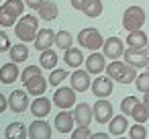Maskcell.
Returning <instances> with one entry per match:
<instances>
[{
    "label": "cell",
    "instance_id": "obj_27",
    "mask_svg": "<svg viewBox=\"0 0 149 139\" xmlns=\"http://www.w3.org/2000/svg\"><path fill=\"white\" fill-rule=\"evenodd\" d=\"M82 13L88 17V19H96L102 15V0H88V2L84 4Z\"/></svg>",
    "mask_w": 149,
    "mask_h": 139
},
{
    "label": "cell",
    "instance_id": "obj_29",
    "mask_svg": "<svg viewBox=\"0 0 149 139\" xmlns=\"http://www.w3.org/2000/svg\"><path fill=\"white\" fill-rule=\"evenodd\" d=\"M17 15H13L4 4H0V27H13L17 25Z\"/></svg>",
    "mask_w": 149,
    "mask_h": 139
},
{
    "label": "cell",
    "instance_id": "obj_22",
    "mask_svg": "<svg viewBox=\"0 0 149 139\" xmlns=\"http://www.w3.org/2000/svg\"><path fill=\"white\" fill-rule=\"evenodd\" d=\"M108 125H110V135L112 137H120L129 129V119H127V115H118V117H112Z\"/></svg>",
    "mask_w": 149,
    "mask_h": 139
},
{
    "label": "cell",
    "instance_id": "obj_17",
    "mask_svg": "<svg viewBox=\"0 0 149 139\" xmlns=\"http://www.w3.org/2000/svg\"><path fill=\"white\" fill-rule=\"evenodd\" d=\"M55 31H51V29H41L39 33H37V37H35V47L39 49V51H45V49H51V45H55Z\"/></svg>",
    "mask_w": 149,
    "mask_h": 139
},
{
    "label": "cell",
    "instance_id": "obj_21",
    "mask_svg": "<svg viewBox=\"0 0 149 139\" xmlns=\"http://www.w3.org/2000/svg\"><path fill=\"white\" fill-rule=\"evenodd\" d=\"M37 13H39L41 21H55L57 15H59V8H57V4L53 2V0H45V2L37 8Z\"/></svg>",
    "mask_w": 149,
    "mask_h": 139
},
{
    "label": "cell",
    "instance_id": "obj_13",
    "mask_svg": "<svg viewBox=\"0 0 149 139\" xmlns=\"http://www.w3.org/2000/svg\"><path fill=\"white\" fill-rule=\"evenodd\" d=\"M86 70L90 72V74H102V72H106V55L104 53H96V51H92L88 57H86Z\"/></svg>",
    "mask_w": 149,
    "mask_h": 139
},
{
    "label": "cell",
    "instance_id": "obj_12",
    "mask_svg": "<svg viewBox=\"0 0 149 139\" xmlns=\"http://www.w3.org/2000/svg\"><path fill=\"white\" fill-rule=\"evenodd\" d=\"M53 125H55V129L59 133H72L74 131V125H76L74 112H70V108H59V115L55 117Z\"/></svg>",
    "mask_w": 149,
    "mask_h": 139
},
{
    "label": "cell",
    "instance_id": "obj_20",
    "mask_svg": "<svg viewBox=\"0 0 149 139\" xmlns=\"http://www.w3.org/2000/svg\"><path fill=\"white\" fill-rule=\"evenodd\" d=\"M63 61H65V66H68V68L78 70L86 59H84L82 49H78V47H70V49H65V53H63Z\"/></svg>",
    "mask_w": 149,
    "mask_h": 139
},
{
    "label": "cell",
    "instance_id": "obj_2",
    "mask_svg": "<svg viewBox=\"0 0 149 139\" xmlns=\"http://www.w3.org/2000/svg\"><path fill=\"white\" fill-rule=\"evenodd\" d=\"M37 33H39V19H37V17H33V15H23V17H19V21H17V25H15V35H17L23 43L35 41Z\"/></svg>",
    "mask_w": 149,
    "mask_h": 139
},
{
    "label": "cell",
    "instance_id": "obj_10",
    "mask_svg": "<svg viewBox=\"0 0 149 139\" xmlns=\"http://www.w3.org/2000/svg\"><path fill=\"white\" fill-rule=\"evenodd\" d=\"M51 106H53V100H49L47 96H35V100L31 102V115L35 119H45L49 112H51Z\"/></svg>",
    "mask_w": 149,
    "mask_h": 139
},
{
    "label": "cell",
    "instance_id": "obj_36",
    "mask_svg": "<svg viewBox=\"0 0 149 139\" xmlns=\"http://www.w3.org/2000/svg\"><path fill=\"white\" fill-rule=\"evenodd\" d=\"M135 88H137L139 92H147V90H149V72H143V74L137 76V80H135Z\"/></svg>",
    "mask_w": 149,
    "mask_h": 139
},
{
    "label": "cell",
    "instance_id": "obj_34",
    "mask_svg": "<svg viewBox=\"0 0 149 139\" xmlns=\"http://www.w3.org/2000/svg\"><path fill=\"white\" fill-rule=\"evenodd\" d=\"M129 137H131V139H145V137H147L145 123H137V125L129 127Z\"/></svg>",
    "mask_w": 149,
    "mask_h": 139
},
{
    "label": "cell",
    "instance_id": "obj_39",
    "mask_svg": "<svg viewBox=\"0 0 149 139\" xmlns=\"http://www.w3.org/2000/svg\"><path fill=\"white\" fill-rule=\"evenodd\" d=\"M6 108H8V98H6L2 92H0V115H2Z\"/></svg>",
    "mask_w": 149,
    "mask_h": 139
},
{
    "label": "cell",
    "instance_id": "obj_31",
    "mask_svg": "<svg viewBox=\"0 0 149 139\" xmlns=\"http://www.w3.org/2000/svg\"><path fill=\"white\" fill-rule=\"evenodd\" d=\"M4 6L13 13V15H17V17H23V13H25V0H6L4 2Z\"/></svg>",
    "mask_w": 149,
    "mask_h": 139
},
{
    "label": "cell",
    "instance_id": "obj_15",
    "mask_svg": "<svg viewBox=\"0 0 149 139\" xmlns=\"http://www.w3.org/2000/svg\"><path fill=\"white\" fill-rule=\"evenodd\" d=\"M92 82H90V72L88 70H76L72 74V88L76 92H86L90 90Z\"/></svg>",
    "mask_w": 149,
    "mask_h": 139
},
{
    "label": "cell",
    "instance_id": "obj_5",
    "mask_svg": "<svg viewBox=\"0 0 149 139\" xmlns=\"http://www.w3.org/2000/svg\"><path fill=\"white\" fill-rule=\"evenodd\" d=\"M123 57H125L127 64L135 66L137 70L149 66V51H147V47H127V51L123 53Z\"/></svg>",
    "mask_w": 149,
    "mask_h": 139
},
{
    "label": "cell",
    "instance_id": "obj_16",
    "mask_svg": "<svg viewBox=\"0 0 149 139\" xmlns=\"http://www.w3.org/2000/svg\"><path fill=\"white\" fill-rule=\"evenodd\" d=\"M74 119H76V125H90V121L94 119V108L86 102H80L74 106Z\"/></svg>",
    "mask_w": 149,
    "mask_h": 139
},
{
    "label": "cell",
    "instance_id": "obj_14",
    "mask_svg": "<svg viewBox=\"0 0 149 139\" xmlns=\"http://www.w3.org/2000/svg\"><path fill=\"white\" fill-rule=\"evenodd\" d=\"M51 137V125L43 119H37L29 125V139H49Z\"/></svg>",
    "mask_w": 149,
    "mask_h": 139
},
{
    "label": "cell",
    "instance_id": "obj_25",
    "mask_svg": "<svg viewBox=\"0 0 149 139\" xmlns=\"http://www.w3.org/2000/svg\"><path fill=\"white\" fill-rule=\"evenodd\" d=\"M57 53L53 51V49H45V51H41V55H39V66L43 68V70H55V66H57Z\"/></svg>",
    "mask_w": 149,
    "mask_h": 139
},
{
    "label": "cell",
    "instance_id": "obj_23",
    "mask_svg": "<svg viewBox=\"0 0 149 139\" xmlns=\"http://www.w3.org/2000/svg\"><path fill=\"white\" fill-rule=\"evenodd\" d=\"M127 47H147V35L143 29L129 31L127 35Z\"/></svg>",
    "mask_w": 149,
    "mask_h": 139
},
{
    "label": "cell",
    "instance_id": "obj_38",
    "mask_svg": "<svg viewBox=\"0 0 149 139\" xmlns=\"http://www.w3.org/2000/svg\"><path fill=\"white\" fill-rule=\"evenodd\" d=\"M13 45H10V39H8V35L4 33V31H0V53H4V51H8Z\"/></svg>",
    "mask_w": 149,
    "mask_h": 139
},
{
    "label": "cell",
    "instance_id": "obj_19",
    "mask_svg": "<svg viewBox=\"0 0 149 139\" xmlns=\"http://www.w3.org/2000/svg\"><path fill=\"white\" fill-rule=\"evenodd\" d=\"M19 78H21V72L17 68V61L4 64L2 68H0V82L2 84H15Z\"/></svg>",
    "mask_w": 149,
    "mask_h": 139
},
{
    "label": "cell",
    "instance_id": "obj_18",
    "mask_svg": "<svg viewBox=\"0 0 149 139\" xmlns=\"http://www.w3.org/2000/svg\"><path fill=\"white\" fill-rule=\"evenodd\" d=\"M47 84H49V80H45V78L39 74V76H35V78H31L29 82H25V90H27L31 96H41V94H45Z\"/></svg>",
    "mask_w": 149,
    "mask_h": 139
},
{
    "label": "cell",
    "instance_id": "obj_42",
    "mask_svg": "<svg viewBox=\"0 0 149 139\" xmlns=\"http://www.w3.org/2000/svg\"><path fill=\"white\" fill-rule=\"evenodd\" d=\"M108 137H110V133H108V135H106V133H92L90 139H108Z\"/></svg>",
    "mask_w": 149,
    "mask_h": 139
},
{
    "label": "cell",
    "instance_id": "obj_43",
    "mask_svg": "<svg viewBox=\"0 0 149 139\" xmlns=\"http://www.w3.org/2000/svg\"><path fill=\"white\" fill-rule=\"evenodd\" d=\"M143 104L149 108V90H147V92H143Z\"/></svg>",
    "mask_w": 149,
    "mask_h": 139
},
{
    "label": "cell",
    "instance_id": "obj_35",
    "mask_svg": "<svg viewBox=\"0 0 149 139\" xmlns=\"http://www.w3.org/2000/svg\"><path fill=\"white\" fill-rule=\"evenodd\" d=\"M70 137H72V139H90V137H92V131L88 129V125H78V127L72 131Z\"/></svg>",
    "mask_w": 149,
    "mask_h": 139
},
{
    "label": "cell",
    "instance_id": "obj_11",
    "mask_svg": "<svg viewBox=\"0 0 149 139\" xmlns=\"http://www.w3.org/2000/svg\"><path fill=\"white\" fill-rule=\"evenodd\" d=\"M110 119H112V104L106 98H98L94 102V121L104 125V123H110Z\"/></svg>",
    "mask_w": 149,
    "mask_h": 139
},
{
    "label": "cell",
    "instance_id": "obj_3",
    "mask_svg": "<svg viewBox=\"0 0 149 139\" xmlns=\"http://www.w3.org/2000/svg\"><path fill=\"white\" fill-rule=\"evenodd\" d=\"M78 45H80L82 49L96 51V49H100V47L104 45V39H102V35H100L98 29L86 27V29H82V31L78 33Z\"/></svg>",
    "mask_w": 149,
    "mask_h": 139
},
{
    "label": "cell",
    "instance_id": "obj_7",
    "mask_svg": "<svg viewBox=\"0 0 149 139\" xmlns=\"http://www.w3.org/2000/svg\"><path fill=\"white\" fill-rule=\"evenodd\" d=\"M112 78L106 74V76H98V78H94V84L90 86V90L94 92V96L96 98H108L110 94H112Z\"/></svg>",
    "mask_w": 149,
    "mask_h": 139
},
{
    "label": "cell",
    "instance_id": "obj_30",
    "mask_svg": "<svg viewBox=\"0 0 149 139\" xmlns=\"http://www.w3.org/2000/svg\"><path fill=\"white\" fill-rule=\"evenodd\" d=\"M131 117H133L137 123H147V121H149V108H147L143 102H137V106L133 108Z\"/></svg>",
    "mask_w": 149,
    "mask_h": 139
},
{
    "label": "cell",
    "instance_id": "obj_1",
    "mask_svg": "<svg viewBox=\"0 0 149 139\" xmlns=\"http://www.w3.org/2000/svg\"><path fill=\"white\" fill-rule=\"evenodd\" d=\"M106 74H108L114 82H118V84H131V82H135L137 76H139L135 66H131V64H127V61H118V59H112L110 66H106Z\"/></svg>",
    "mask_w": 149,
    "mask_h": 139
},
{
    "label": "cell",
    "instance_id": "obj_41",
    "mask_svg": "<svg viewBox=\"0 0 149 139\" xmlns=\"http://www.w3.org/2000/svg\"><path fill=\"white\" fill-rule=\"evenodd\" d=\"M86 2H88V0H72V6H74L76 10H82Z\"/></svg>",
    "mask_w": 149,
    "mask_h": 139
},
{
    "label": "cell",
    "instance_id": "obj_6",
    "mask_svg": "<svg viewBox=\"0 0 149 139\" xmlns=\"http://www.w3.org/2000/svg\"><path fill=\"white\" fill-rule=\"evenodd\" d=\"M51 100H53V104L59 106V108H74V106H76V90H74V88H65V86L55 88Z\"/></svg>",
    "mask_w": 149,
    "mask_h": 139
},
{
    "label": "cell",
    "instance_id": "obj_37",
    "mask_svg": "<svg viewBox=\"0 0 149 139\" xmlns=\"http://www.w3.org/2000/svg\"><path fill=\"white\" fill-rule=\"evenodd\" d=\"M41 74V68L39 66H29V68H25L23 72H21V80H23V84L25 82H29L31 78H35V76H39Z\"/></svg>",
    "mask_w": 149,
    "mask_h": 139
},
{
    "label": "cell",
    "instance_id": "obj_26",
    "mask_svg": "<svg viewBox=\"0 0 149 139\" xmlns=\"http://www.w3.org/2000/svg\"><path fill=\"white\" fill-rule=\"evenodd\" d=\"M8 55H10V59H13V61L23 64V61H27V59H29V47H27L25 43L13 45V47L8 49Z\"/></svg>",
    "mask_w": 149,
    "mask_h": 139
},
{
    "label": "cell",
    "instance_id": "obj_40",
    "mask_svg": "<svg viewBox=\"0 0 149 139\" xmlns=\"http://www.w3.org/2000/svg\"><path fill=\"white\" fill-rule=\"evenodd\" d=\"M43 2H45V0H25V4H27L29 8H35V10H37Z\"/></svg>",
    "mask_w": 149,
    "mask_h": 139
},
{
    "label": "cell",
    "instance_id": "obj_8",
    "mask_svg": "<svg viewBox=\"0 0 149 139\" xmlns=\"http://www.w3.org/2000/svg\"><path fill=\"white\" fill-rule=\"evenodd\" d=\"M102 53H104L110 61H112V59H118V57H123V53H125V43H123L118 37H108V39H104Z\"/></svg>",
    "mask_w": 149,
    "mask_h": 139
},
{
    "label": "cell",
    "instance_id": "obj_9",
    "mask_svg": "<svg viewBox=\"0 0 149 139\" xmlns=\"http://www.w3.org/2000/svg\"><path fill=\"white\" fill-rule=\"evenodd\" d=\"M8 108H13V112L21 115L29 108V92L27 90H13V94L8 96Z\"/></svg>",
    "mask_w": 149,
    "mask_h": 139
},
{
    "label": "cell",
    "instance_id": "obj_24",
    "mask_svg": "<svg viewBox=\"0 0 149 139\" xmlns=\"http://www.w3.org/2000/svg\"><path fill=\"white\" fill-rule=\"evenodd\" d=\"M4 135L8 139H27L29 137V129L23 125V123H10L4 131Z\"/></svg>",
    "mask_w": 149,
    "mask_h": 139
},
{
    "label": "cell",
    "instance_id": "obj_44",
    "mask_svg": "<svg viewBox=\"0 0 149 139\" xmlns=\"http://www.w3.org/2000/svg\"><path fill=\"white\" fill-rule=\"evenodd\" d=\"M0 2H4V0H0Z\"/></svg>",
    "mask_w": 149,
    "mask_h": 139
},
{
    "label": "cell",
    "instance_id": "obj_33",
    "mask_svg": "<svg viewBox=\"0 0 149 139\" xmlns=\"http://www.w3.org/2000/svg\"><path fill=\"white\" fill-rule=\"evenodd\" d=\"M137 96H127V98H123L120 100V112L123 115H127V117H131V112H133V108L137 106Z\"/></svg>",
    "mask_w": 149,
    "mask_h": 139
},
{
    "label": "cell",
    "instance_id": "obj_4",
    "mask_svg": "<svg viewBox=\"0 0 149 139\" xmlns=\"http://www.w3.org/2000/svg\"><path fill=\"white\" fill-rule=\"evenodd\" d=\"M143 23H145V10L141 6H129L123 13V27L127 31L143 29Z\"/></svg>",
    "mask_w": 149,
    "mask_h": 139
},
{
    "label": "cell",
    "instance_id": "obj_28",
    "mask_svg": "<svg viewBox=\"0 0 149 139\" xmlns=\"http://www.w3.org/2000/svg\"><path fill=\"white\" fill-rule=\"evenodd\" d=\"M55 45L59 47V49H70L72 45H74V35L70 33V31H59L57 35H55Z\"/></svg>",
    "mask_w": 149,
    "mask_h": 139
},
{
    "label": "cell",
    "instance_id": "obj_32",
    "mask_svg": "<svg viewBox=\"0 0 149 139\" xmlns=\"http://www.w3.org/2000/svg\"><path fill=\"white\" fill-rule=\"evenodd\" d=\"M68 78V70H51L49 74V86H61V82Z\"/></svg>",
    "mask_w": 149,
    "mask_h": 139
}]
</instances>
